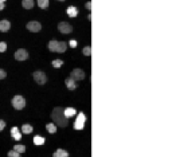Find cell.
<instances>
[{
	"instance_id": "9",
	"label": "cell",
	"mask_w": 172,
	"mask_h": 157,
	"mask_svg": "<svg viewBox=\"0 0 172 157\" xmlns=\"http://www.w3.org/2000/svg\"><path fill=\"white\" fill-rule=\"evenodd\" d=\"M27 58H28V52H27L26 50L19 48L18 51L15 52V59H16V61H26Z\"/></svg>"
},
{
	"instance_id": "32",
	"label": "cell",
	"mask_w": 172,
	"mask_h": 157,
	"mask_svg": "<svg viewBox=\"0 0 172 157\" xmlns=\"http://www.w3.org/2000/svg\"><path fill=\"white\" fill-rule=\"evenodd\" d=\"M59 1H65V0H59Z\"/></svg>"
},
{
	"instance_id": "26",
	"label": "cell",
	"mask_w": 172,
	"mask_h": 157,
	"mask_svg": "<svg viewBox=\"0 0 172 157\" xmlns=\"http://www.w3.org/2000/svg\"><path fill=\"white\" fill-rule=\"evenodd\" d=\"M77 44H78V43H77V41H74V39H73V41H70V42H69V46H70L71 48H75V47H77Z\"/></svg>"
},
{
	"instance_id": "13",
	"label": "cell",
	"mask_w": 172,
	"mask_h": 157,
	"mask_svg": "<svg viewBox=\"0 0 172 157\" xmlns=\"http://www.w3.org/2000/svg\"><path fill=\"white\" fill-rule=\"evenodd\" d=\"M75 109L74 108H66V109H63V114L67 117V118H70V117H73V116H75Z\"/></svg>"
},
{
	"instance_id": "15",
	"label": "cell",
	"mask_w": 172,
	"mask_h": 157,
	"mask_svg": "<svg viewBox=\"0 0 172 157\" xmlns=\"http://www.w3.org/2000/svg\"><path fill=\"white\" fill-rule=\"evenodd\" d=\"M54 157H69V152L65 150V149H58L54 153Z\"/></svg>"
},
{
	"instance_id": "20",
	"label": "cell",
	"mask_w": 172,
	"mask_h": 157,
	"mask_svg": "<svg viewBox=\"0 0 172 157\" xmlns=\"http://www.w3.org/2000/svg\"><path fill=\"white\" fill-rule=\"evenodd\" d=\"M38 6L41 7L42 9L47 8V7H49V0H38Z\"/></svg>"
},
{
	"instance_id": "30",
	"label": "cell",
	"mask_w": 172,
	"mask_h": 157,
	"mask_svg": "<svg viewBox=\"0 0 172 157\" xmlns=\"http://www.w3.org/2000/svg\"><path fill=\"white\" fill-rule=\"evenodd\" d=\"M1 9H4V3H0V11Z\"/></svg>"
},
{
	"instance_id": "21",
	"label": "cell",
	"mask_w": 172,
	"mask_h": 157,
	"mask_svg": "<svg viewBox=\"0 0 172 157\" xmlns=\"http://www.w3.org/2000/svg\"><path fill=\"white\" fill-rule=\"evenodd\" d=\"M14 150H16L18 153H24V152H26V146L24 145H15Z\"/></svg>"
},
{
	"instance_id": "31",
	"label": "cell",
	"mask_w": 172,
	"mask_h": 157,
	"mask_svg": "<svg viewBox=\"0 0 172 157\" xmlns=\"http://www.w3.org/2000/svg\"><path fill=\"white\" fill-rule=\"evenodd\" d=\"M4 1H6V0H0V3H4Z\"/></svg>"
},
{
	"instance_id": "4",
	"label": "cell",
	"mask_w": 172,
	"mask_h": 157,
	"mask_svg": "<svg viewBox=\"0 0 172 157\" xmlns=\"http://www.w3.org/2000/svg\"><path fill=\"white\" fill-rule=\"evenodd\" d=\"M85 122H86V116H85V113H78V116H77V118H75V124H74V129L82 130L85 126Z\"/></svg>"
},
{
	"instance_id": "10",
	"label": "cell",
	"mask_w": 172,
	"mask_h": 157,
	"mask_svg": "<svg viewBox=\"0 0 172 157\" xmlns=\"http://www.w3.org/2000/svg\"><path fill=\"white\" fill-rule=\"evenodd\" d=\"M66 86H67L69 90H75V89H77V83H75V81H74L71 77H69V78L66 79Z\"/></svg>"
},
{
	"instance_id": "12",
	"label": "cell",
	"mask_w": 172,
	"mask_h": 157,
	"mask_svg": "<svg viewBox=\"0 0 172 157\" xmlns=\"http://www.w3.org/2000/svg\"><path fill=\"white\" fill-rule=\"evenodd\" d=\"M9 27H11V23H9L8 20H1V22H0V31L6 32V31H8V30H9Z\"/></svg>"
},
{
	"instance_id": "7",
	"label": "cell",
	"mask_w": 172,
	"mask_h": 157,
	"mask_svg": "<svg viewBox=\"0 0 172 157\" xmlns=\"http://www.w3.org/2000/svg\"><path fill=\"white\" fill-rule=\"evenodd\" d=\"M58 30L62 32V34H70V32L73 31L71 26L67 23V22H61V23L58 24Z\"/></svg>"
},
{
	"instance_id": "16",
	"label": "cell",
	"mask_w": 172,
	"mask_h": 157,
	"mask_svg": "<svg viewBox=\"0 0 172 157\" xmlns=\"http://www.w3.org/2000/svg\"><path fill=\"white\" fill-rule=\"evenodd\" d=\"M32 130H34V128H32L31 125H28V124H26V125L22 126V133H24V134L32 133Z\"/></svg>"
},
{
	"instance_id": "25",
	"label": "cell",
	"mask_w": 172,
	"mask_h": 157,
	"mask_svg": "<svg viewBox=\"0 0 172 157\" xmlns=\"http://www.w3.org/2000/svg\"><path fill=\"white\" fill-rule=\"evenodd\" d=\"M7 50V43L4 42H0V52H4Z\"/></svg>"
},
{
	"instance_id": "18",
	"label": "cell",
	"mask_w": 172,
	"mask_h": 157,
	"mask_svg": "<svg viewBox=\"0 0 172 157\" xmlns=\"http://www.w3.org/2000/svg\"><path fill=\"white\" fill-rule=\"evenodd\" d=\"M23 7L26 9H31L34 7V0H23Z\"/></svg>"
},
{
	"instance_id": "23",
	"label": "cell",
	"mask_w": 172,
	"mask_h": 157,
	"mask_svg": "<svg viewBox=\"0 0 172 157\" xmlns=\"http://www.w3.org/2000/svg\"><path fill=\"white\" fill-rule=\"evenodd\" d=\"M83 55H86V56H90L91 55V47L90 46H86L83 48Z\"/></svg>"
},
{
	"instance_id": "22",
	"label": "cell",
	"mask_w": 172,
	"mask_h": 157,
	"mask_svg": "<svg viewBox=\"0 0 172 157\" xmlns=\"http://www.w3.org/2000/svg\"><path fill=\"white\" fill-rule=\"evenodd\" d=\"M62 64H63V61H62V59H55V61H53V66L55 67V69H59Z\"/></svg>"
},
{
	"instance_id": "6",
	"label": "cell",
	"mask_w": 172,
	"mask_h": 157,
	"mask_svg": "<svg viewBox=\"0 0 172 157\" xmlns=\"http://www.w3.org/2000/svg\"><path fill=\"white\" fill-rule=\"evenodd\" d=\"M70 77L74 79V81H82V79H85V73H83V70L81 69H75L71 71Z\"/></svg>"
},
{
	"instance_id": "5",
	"label": "cell",
	"mask_w": 172,
	"mask_h": 157,
	"mask_svg": "<svg viewBox=\"0 0 172 157\" xmlns=\"http://www.w3.org/2000/svg\"><path fill=\"white\" fill-rule=\"evenodd\" d=\"M32 78H34V81L38 85H44L47 81V77L43 71H35V73L32 74Z\"/></svg>"
},
{
	"instance_id": "29",
	"label": "cell",
	"mask_w": 172,
	"mask_h": 157,
	"mask_svg": "<svg viewBox=\"0 0 172 157\" xmlns=\"http://www.w3.org/2000/svg\"><path fill=\"white\" fill-rule=\"evenodd\" d=\"M86 8H88V9H91V3H90V1H88V3H86Z\"/></svg>"
},
{
	"instance_id": "3",
	"label": "cell",
	"mask_w": 172,
	"mask_h": 157,
	"mask_svg": "<svg viewBox=\"0 0 172 157\" xmlns=\"http://www.w3.org/2000/svg\"><path fill=\"white\" fill-rule=\"evenodd\" d=\"M12 105H14V108L16 109V110H22V109H24V106H26V99L22 96H15L14 98H12Z\"/></svg>"
},
{
	"instance_id": "28",
	"label": "cell",
	"mask_w": 172,
	"mask_h": 157,
	"mask_svg": "<svg viewBox=\"0 0 172 157\" xmlns=\"http://www.w3.org/2000/svg\"><path fill=\"white\" fill-rule=\"evenodd\" d=\"M4 128H6V122H4L3 119H0V132L3 130Z\"/></svg>"
},
{
	"instance_id": "1",
	"label": "cell",
	"mask_w": 172,
	"mask_h": 157,
	"mask_svg": "<svg viewBox=\"0 0 172 157\" xmlns=\"http://www.w3.org/2000/svg\"><path fill=\"white\" fill-rule=\"evenodd\" d=\"M51 118H53V121L55 122L58 126H62V128H63V126L69 125V118L63 114V108H61V106H58V108H55L53 110Z\"/></svg>"
},
{
	"instance_id": "17",
	"label": "cell",
	"mask_w": 172,
	"mask_h": 157,
	"mask_svg": "<svg viewBox=\"0 0 172 157\" xmlns=\"http://www.w3.org/2000/svg\"><path fill=\"white\" fill-rule=\"evenodd\" d=\"M44 141H46V140H44V137H41V136H35V137H34V144H35V145H43Z\"/></svg>"
},
{
	"instance_id": "11",
	"label": "cell",
	"mask_w": 172,
	"mask_h": 157,
	"mask_svg": "<svg viewBox=\"0 0 172 157\" xmlns=\"http://www.w3.org/2000/svg\"><path fill=\"white\" fill-rule=\"evenodd\" d=\"M67 15H69L70 17H75L77 15H78V9H77V7H74V6L67 7Z\"/></svg>"
},
{
	"instance_id": "19",
	"label": "cell",
	"mask_w": 172,
	"mask_h": 157,
	"mask_svg": "<svg viewBox=\"0 0 172 157\" xmlns=\"http://www.w3.org/2000/svg\"><path fill=\"white\" fill-rule=\"evenodd\" d=\"M46 129H47V132H49V133H55L57 132V125L55 124H47L46 125Z\"/></svg>"
},
{
	"instance_id": "14",
	"label": "cell",
	"mask_w": 172,
	"mask_h": 157,
	"mask_svg": "<svg viewBox=\"0 0 172 157\" xmlns=\"http://www.w3.org/2000/svg\"><path fill=\"white\" fill-rule=\"evenodd\" d=\"M11 134H12V137H14L15 140H20L22 138V134H20V132H19V128H16V126H14V128L11 129Z\"/></svg>"
},
{
	"instance_id": "27",
	"label": "cell",
	"mask_w": 172,
	"mask_h": 157,
	"mask_svg": "<svg viewBox=\"0 0 172 157\" xmlns=\"http://www.w3.org/2000/svg\"><path fill=\"white\" fill-rule=\"evenodd\" d=\"M6 75H7V74H6V71L0 69V79H4V78H6Z\"/></svg>"
},
{
	"instance_id": "24",
	"label": "cell",
	"mask_w": 172,
	"mask_h": 157,
	"mask_svg": "<svg viewBox=\"0 0 172 157\" xmlns=\"http://www.w3.org/2000/svg\"><path fill=\"white\" fill-rule=\"evenodd\" d=\"M19 154L20 153H18L16 150H9L8 152V157H19Z\"/></svg>"
},
{
	"instance_id": "2",
	"label": "cell",
	"mask_w": 172,
	"mask_h": 157,
	"mask_svg": "<svg viewBox=\"0 0 172 157\" xmlns=\"http://www.w3.org/2000/svg\"><path fill=\"white\" fill-rule=\"evenodd\" d=\"M47 47H49L50 51H53V52H65L67 48V43L58 42V41H51Z\"/></svg>"
},
{
	"instance_id": "8",
	"label": "cell",
	"mask_w": 172,
	"mask_h": 157,
	"mask_svg": "<svg viewBox=\"0 0 172 157\" xmlns=\"http://www.w3.org/2000/svg\"><path fill=\"white\" fill-rule=\"evenodd\" d=\"M41 28H42V26L39 22L32 20V22H28V23H27V30H30L31 32H39Z\"/></svg>"
}]
</instances>
